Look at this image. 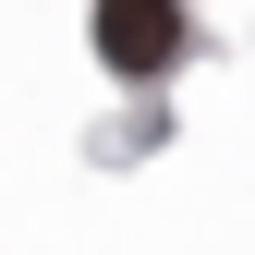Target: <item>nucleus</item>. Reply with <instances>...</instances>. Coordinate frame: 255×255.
Here are the masks:
<instances>
[{"label": "nucleus", "instance_id": "obj_1", "mask_svg": "<svg viewBox=\"0 0 255 255\" xmlns=\"http://www.w3.org/2000/svg\"><path fill=\"white\" fill-rule=\"evenodd\" d=\"M98 61L122 85H158L182 61V0H98Z\"/></svg>", "mask_w": 255, "mask_h": 255}]
</instances>
